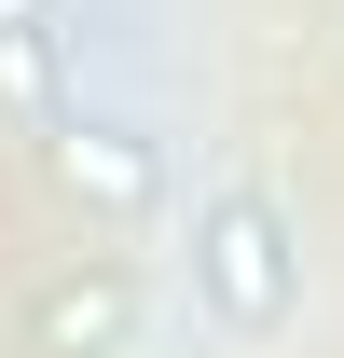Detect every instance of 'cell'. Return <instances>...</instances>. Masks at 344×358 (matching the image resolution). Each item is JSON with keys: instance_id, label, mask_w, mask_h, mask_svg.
I'll return each mask as SVG.
<instances>
[{"instance_id": "obj_1", "label": "cell", "mask_w": 344, "mask_h": 358, "mask_svg": "<svg viewBox=\"0 0 344 358\" xmlns=\"http://www.w3.org/2000/svg\"><path fill=\"white\" fill-rule=\"evenodd\" d=\"M179 275H193V317H207L220 345H289L303 331V221L261 179H207L193 193Z\"/></svg>"}, {"instance_id": "obj_2", "label": "cell", "mask_w": 344, "mask_h": 358, "mask_svg": "<svg viewBox=\"0 0 344 358\" xmlns=\"http://www.w3.org/2000/svg\"><path fill=\"white\" fill-rule=\"evenodd\" d=\"M42 166H55V193L83 221H166V138L124 124V110H69L42 138Z\"/></svg>"}, {"instance_id": "obj_3", "label": "cell", "mask_w": 344, "mask_h": 358, "mask_svg": "<svg viewBox=\"0 0 344 358\" xmlns=\"http://www.w3.org/2000/svg\"><path fill=\"white\" fill-rule=\"evenodd\" d=\"M138 303H152L138 262L96 248V262H55L42 289L14 303V345H28V358H124V345H138Z\"/></svg>"}, {"instance_id": "obj_4", "label": "cell", "mask_w": 344, "mask_h": 358, "mask_svg": "<svg viewBox=\"0 0 344 358\" xmlns=\"http://www.w3.org/2000/svg\"><path fill=\"white\" fill-rule=\"evenodd\" d=\"M0 110L28 138H55L83 96H69V14L55 0H0Z\"/></svg>"}]
</instances>
